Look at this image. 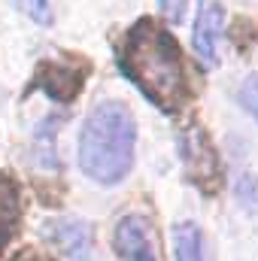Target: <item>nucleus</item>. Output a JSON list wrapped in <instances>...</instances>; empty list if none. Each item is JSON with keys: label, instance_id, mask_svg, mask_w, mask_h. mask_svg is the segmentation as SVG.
I'll return each instance as SVG.
<instances>
[{"label": "nucleus", "instance_id": "obj_7", "mask_svg": "<svg viewBox=\"0 0 258 261\" xmlns=\"http://www.w3.org/2000/svg\"><path fill=\"white\" fill-rule=\"evenodd\" d=\"M43 91L52 100H73L82 88L85 79V67H73V64H43Z\"/></svg>", "mask_w": 258, "mask_h": 261}, {"label": "nucleus", "instance_id": "obj_9", "mask_svg": "<svg viewBox=\"0 0 258 261\" xmlns=\"http://www.w3.org/2000/svg\"><path fill=\"white\" fill-rule=\"evenodd\" d=\"M173 258L176 261H207L203 234L194 222H179L173 228Z\"/></svg>", "mask_w": 258, "mask_h": 261}, {"label": "nucleus", "instance_id": "obj_1", "mask_svg": "<svg viewBox=\"0 0 258 261\" xmlns=\"http://www.w3.org/2000/svg\"><path fill=\"white\" fill-rule=\"evenodd\" d=\"M122 76L161 113H176L189 103L192 85L176 40L155 18H140L116 49Z\"/></svg>", "mask_w": 258, "mask_h": 261}, {"label": "nucleus", "instance_id": "obj_6", "mask_svg": "<svg viewBox=\"0 0 258 261\" xmlns=\"http://www.w3.org/2000/svg\"><path fill=\"white\" fill-rule=\"evenodd\" d=\"M43 237L70 261H91V249H94V237H91V225L82 219H49L43 222Z\"/></svg>", "mask_w": 258, "mask_h": 261}, {"label": "nucleus", "instance_id": "obj_10", "mask_svg": "<svg viewBox=\"0 0 258 261\" xmlns=\"http://www.w3.org/2000/svg\"><path fill=\"white\" fill-rule=\"evenodd\" d=\"M18 216H21L18 192H15V186L6 176H0V246L12 237V231L18 225Z\"/></svg>", "mask_w": 258, "mask_h": 261}, {"label": "nucleus", "instance_id": "obj_8", "mask_svg": "<svg viewBox=\"0 0 258 261\" xmlns=\"http://www.w3.org/2000/svg\"><path fill=\"white\" fill-rule=\"evenodd\" d=\"M61 116H46L40 122V128L34 134V161L43 170H58V158H55V137H58Z\"/></svg>", "mask_w": 258, "mask_h": 261}, {"label": "nucleus", "instance_id": "obj_2", "mask_svg": "<svg viewBox=\"0 0 258 261\" xmlns=\"http://www.w3.org/2000/svg\"><path fill=\"white\" fill-rule=\"evenodd\" d=\"M137 119L122 100L97 103L79 130V167L97 186H119L134 167Z\"/></svg>", "mask_w": 258, "mask_h": 261}, {"label": "nucleus", "instance_id": "obj_4", "mask_svg": "<svg viewBox=\"0 0 258 261\" xmlns=\"http://www.w3.org/2000/svg\"><path fill=\"white\" fill-rule=\"evenodd\" d=\"M113 249L119 261H158L155 228L143 213H128L113 231Z\"/></svg>", "mask_w": 258, "mask_h": 261}, {"label": "nucleus", "instance_id": "obj_11", "mask_svg": "<svg viewBox=\"0 0 258 261\" xmlns=\"http://www.w3.org/2000/svg\"><path fill=\"white\" fill-rule=\"evenodd\" d=\"M18 12H24L37 24H52V0H12Z\"/></svg>", "mask_w": 258, "mask_h": 261}, {"label": "nucleus", "instance_id": "obj_13", "mask_svg": "<svg viewBox=\"0 0 258 261\" xmlns=\"http://www.w3.org/2000/svg\"><path fill=\"white\" fill-rule=\"evenodd\" d=\"M158 6H161V12H164L170 21H179V18L186 15L189 0H158Z\"/></svg>", "mask_w": 258, "mask_h": 261}, {"label": "nucleus", "instance_id": "obj_12", "mask_svg": "<svg viewBox=\"0 0 258 261\" xmlns=\"http://www.w3.org/2000/svg\"><path fill=\"white\" fill-rule=\"evenodd\" d=\"M240 103H243V110L258 119V73H252L246 82H243V88H240Z\"/></svg>", "mask_w": 258, "mask_h": 261}, {"label": "nucleus", "instance_id": "obj_3", "mask_svg": "<svg viewBox=\"0 0 258 261\" xmlns=\"http://www.w3.org/2000/svg\"><path fill=\"white\" fill-rule=\"evenodd\" d=\"M179 155H183V164H186V176L189 182H194L200 192H216L219 189V155L207 137V130L200 125H186L179 130Z\"/></svg>", "mask_w": 258, "mask_h": 261}, {"label": "nucleus", "instance_id": "obj_5", "mask_svg": "<svg viewBox=\"0 0 258 261\" xmlns=\"http://www.w3.org/2000/svg\"><path fill=\"white\" fill-rule=\"evenodd\" d=\"M225 34V6L219 0H200L192 24V46L203 67L219 64V43Z\"/></svg>", "mask_w": 258, "mask_h": 261}, {"label": "nucleus", "instance_id": "obj_14", "mask_svg": "<svg viewBox=\"0 0 258 261\" xmlns=\"http://www.w3.org/2000/svg\"><path fill=\"white\" fill-rule=\"evenodd\" d=\"M15 261H49V258H43V255H34V252H24V255H18Z\"/></svg>", "mask_w": 258, "mask_h": 261}]
</instances>
